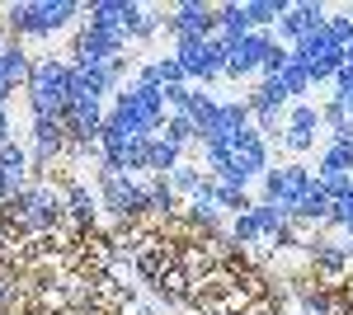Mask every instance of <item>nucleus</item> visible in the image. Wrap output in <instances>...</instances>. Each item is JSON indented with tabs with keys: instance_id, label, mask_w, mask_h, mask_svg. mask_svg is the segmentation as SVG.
Wrapping results in <instances>:
<instances>
[{
	"instance_id": "1",
	"label": "nucleus",
	"mask_w": 353,
	"mask_h": 315,
	"mask_svg": "<svg viewBox=\"0 0 353 315\" xmlns=\"http://www.w3.org/2000/svg\"><path fill=\"white\" fill-rule=\"evenodd\" d=\"M81 14L85 5H76V0H14V5H5L10 33L28 38V43H52L57 33H66Z\"/></svg>"
},
{
	"instance_id": "2",
	"label": "nucleus",
	"mask_w": 353,
	"mask_h": 315,
	"mask_svg": "<svg viewBox=\"0 0 353 315\" xmlns=\"http://www.w3.org/2000/svg\"><path fill=\"white\" fill-rule=\"evenodd\" d=\"M24 99L33 118H66L71 108V61L66 57H38L28 71Z\"/></svg>"
},
{
	"instance_id": "3",
	"label": "nucleus",
	"mask_w": 353,
	"mask_h": 315,
	"mask_svg": "<svg viewBox=\"0 0 353 315\" xmlns=\"http://www.w3.org/2000/svg\"><path fill=\"white\" fill-rule=\"evenodd\" d=\"M273 165H269V141L259 136L254 128H245L231 146H226V165H221L212 179H221V184H241L250 188L254 179H264Z\"/></svg>"
},
{
	"instance_id": "4",
	"label": "nucleus",
	"mask_w": 353,
	"mask_h": 315,
	"mask_svg": "<svg viewBox=\"0 0 353 315\" xmlns=\"http://www.w3.org/2000/svg\"><path fill=\"white\" fill-rule=\"evenodd\" d=\"M174 57H179V66H184V76L189 85H212V80L226 76V38H179L174 43Z\"/></svg>"
},
{
	"instance_id": "5",
	"label": "nucleus",
	"mask_w": 353,
	"mask_h": 315,
	"mask_svg": "<svg viewBox=\"0 0 353 315\" xmlns=\"http://www.w3.org/2000/svg\"><path fill=\"white\" fill-rule=\"evenodd\" d=\"M292 52L306 61V71H311V90L316 85H334L339 76V66H344V48L330 38V28H316V33H306Z\"/></svg>"
},
{
	"instance_id": "6",
	"label": "nucleus",
	"mask_w": 353,
	"mask_h": 315,
	"mask_svg": "<svg viewBox=\"0 0 353 315\" xmlns=\"http://www.w3.org/2000/svg\"><path fill=\"white\" fill-rule=\"evenodd\" d=\"M273 48V33H245V38H226V76L231 80H264V57Z\"/></svg>"
},
{
	"instance_id": "7",
	"label": "nucleus",
	"mask_w": 353,
	"mask_h": 315,
	"mask_svg": "<svg viewBox=\"0 0 353 315\" xmlns=\"http://www.w3.org/2000/svg\"><path fill=\"white\" fill-rule=\"evenodd\" d=\"M316 184V174L301 165V160H292V165H278V170H269L264 179H259V203H278V207L292 212V203H297L306 188Z\"/></svg>"
},
{
	"instance_id": "8",
	"label": "nucleus",
	"mask_w": 353,
	"mask_h": 315,
	"mask_svg": "<svg viewBox=\"0 0 353 315\" xmlns=\"http://www.w3.org/2000/svg\"><path fill=\"white\" fill-rule=\"evenodd\" d=\"M123 52H128V33L85 19L81 33H76V48H71V61H99V66H109V61H118Z\"/></svg>"
},
{
	"instance_id": "9",
	"label": "nucleus",
	"mask_w": 353,
	"mask_h": 315,
	"mask_svg": "<svg viewBox=\"0 0 353 315\" xmlns=\"http://www.w3.org/2000/svg\"><path fill=\"white\" fill-rule=\"evenodd\" d=\"M94 184H99V203H104L113 216H137V212L146 207V184L132 179V174H109V170H99Z\"/></svg>"
},
{
	"instance_id": "10",
	"label": "nucleus",
	"mask_w": 353,
	"mask_h": 315,
	"mask_svg": "<svg viewBox=\"0 0 353 315\" xmlns=\"http://www.w3.org/2000/svg\"><path fill=\"white\" fill-rule=\"evenodd\" d=\"M61 207H66V198L48 184H28L24 193L14 198V212H19V221H24L28 231H48L57 216H61Z\"/></svg>"
},
{
	"instance_id": "11",
	"label": "nucleus",
	"mask_w": 353,
	"mask_h": 315,
	"mask_svg": "<svg viewBox=\"0 0 353 315\" xmlns=\"http://www.w3.org/2000/svg\"><path fill=\"white\" fill-rule=\"evenodd\" d=\"M316 132H321V104H292L288 108V123H283V136L278 146L292 151V156H311L316 151Z\"/></svg>"
},
{
	"instance_id": "12",
	"label": "nucleus",
	"mask_w": 353,
	"mask_h": 315,
	"mask_svg": "<svg viewBox=\"0 0 353 315\" xmlns=\"http://www.w3.org/2000/svg\"><path fill=\"white\" fill-rule=\"evenodd\" d=\"M57 156H66V123L61 118H33L28 123V160H33V174H43Z\"/></svg>"
},
{
	"instance_id": "13",
	"label": "nucleus",
	"mask_w": 353,
	"mask_h": 315,
	"mask_svg": "<svg viewBox=\"0 0 353 315\" xmlns=\"http://www.w3.org/2000/svg\"><path fill=\"white\" fill-rule=\"evenodd\" d=\"M165 33L179 43V38H217V10L212 5H198V0H184L165 14Z\"/></svg>"
},
{
	"instance_id": "14",
	"label": "nucleus",
	"mask_w": 353,
	"mask_h": 315,
	"mask_svg": "<svg viewBox=\"0 0 353 315\" xmlns=\"http://www.w3.org/2000/svg\"><path fill=\"white\" fill-rule=\"evenodd\" d=\"M330 10L325 5H316V0H297L283 19H278V28H273V43H283V48H297L306 33H316V28H325Z\"/></svg>"
},
{
	"instance_id": "15",
	"label": "nucleus",
	"mask_w": 353,
	"mask_h": 315,
	"mask_svg": "<svg viewBox=\"0 0 353 315\" xmlns=\"http://www.w3.org/2000/svg\"><path fill=\"white\" fill-rule=\"evenodd\" d=\"M28 174H33V160H28V151L19 146V141H5V146H0V179H5V188H10L14 198L28 188V184H24Z\"/></svg>"
},
{
	"instance_id": "16",
	"label": "nucleus",
	"mask_w": 353,
	"mask_h": 315,
	"mask_svg": "<svg viewBox=\"0 0 353 315\" xmlns=\"http://www.w3.org/2000/svg\"><path fill=\"white\" fill-rule=\"evenodd\" d=\"M330 212H334V203L325 198V188L311 184L297 203H292V212H288V216H292L297 226H330Z\"/></svg>"
},
{
	"instance_id": "17",
	"label": "nucleus",
	"mask_w": 353,
	"mask_h": 315,
	"mask_svg": "<svg viewBox=\"0 0 353 315\" xmlns=\"http://www.w3.org/2000/svg\"><path fill=\"white\" fill-rule=\"evenodd\" d=\"M288 10H292V0H245V14H250L254 33H273Z\"/></svg>"
},
{
	"instance_id": "18",
	"label": "nucleus",
	"mask_w": 353,
	"mask_h": 315,
	"mask_svg": "<svg viewBox=\"0 0 353 315\" xmlns=\"http://www.w3.org/2000/svg\"><path fill=\"white\" fill-rule=\"evenodd\" d=\"M269 80H278V85H283V90L292 94V104H301V99L311 94V71H306V61H301L297 52L288 57V66H283L278 76H269Z\"/></svg>"
},
{
	"instance_id": "19",
	"label": "nucleus",
	"mask_w": 353,
	"mask_h": 315,
	"mask_svg": "<svg viewBox=\"0 0 353 315\" xmlns=\"http://www.w3.org/2000/svg\"><path fill=\"white\" fill-rule=\"evenodd\" d=\"M316 174H353V141H339L330 136V146L316 160Z\"/></svg>"
},
{
	"instance_id": "20",
	"label": "nucleus",
	"mask_w": 353,
	"mask_h": 315,
	"mask_svg": "<svg viewBox=\"0 0 353 315\" xmlns=\"http://www.w3.org/2000/svg\"><path fill=\"white\" fill-rule=\"evenodd\" d=\"M184 165V151L174 146V141H165V136H151V179H170V170H179Z\"/></svg>"
},
{
	"instance_id": "21",
	"label": "nucleus",
	"mask_w": 353,
	"mask_h": 315,
	"mask_svg": "<svg viewBox=\"0 0 353 315\" xmlns=\"http://www.w3.org/2000/svg\"><path fill=\"white\" fill-rule=\"evenodd\" d=\"M306 250L316 254V263H321L325 273H339V268L349 263V250H344V240H325V236H316V240H306Z\"/></svg>"
},
{
	"instance_id": "22",
	"label": "nucleus",
	"mask_w": 353,
	"mask_h": 315,
	"mask_svg": "<svg viewBox=\"0 0 353 315\" xmlns=\"http://www.w3.org/2000/svg\"><path fill=\"white\" fill-rule=\"evenodd\" d=\"M189 212L193 216H198V221H208V226H217L221 221V203H217V179H212V174H208V184L198 188V193H193L189 198Z\"/></svg>"
},
{
	"instance_id": "23",
	"label": "nucleus",
	"mask_w": 353,
	"mask_h": 315,
	"mask_svg": "<svg viewBox=\"0 0 353 315\" xmlns=\"http://www.w3.org/2000/svg\"><path fill=\"white\" fill-rule=\"evenodd\" d=\"M254 221H259V236H269V240H278L288 226H292V216H288V207H278V203H254Z\"/></svg>"
},
{
	"instance_id": "24",
	"label": "nucleus",
	"mask_w": 353,
	"mask_h": 315,
	"mask_svg": "<svg viewBox=\"0 0 353 315\" xmlns=\"http://www.w3.org/2000/svg\"><path fill=\"white\" fill-rule=\"evenodd\" d=\"M217 33H221V38H245V33H254L250 14H245V0H241V5H221V10H217Z\"/></svg>"
},
{
	"instance_id": "25",
	"label": "nucleus",
	"mask_w": 353,
	"mask_h": 315,
	"mask_svg": "<svg viewBox=\"0 0 353 315\" xmlns=\"http://www.w3.org/2000/svg\"><path fill=\"white\" fill-rule=\"evenodd\" d=\"M161 136H165V141H174L179 151H184V146H193V141L203 146V136H198V123H193V118H184V113H170V118H165V132H161Z\"/></svg>"
},
{
	"instance_id": "26",
	"label": "nucleus",
	"mask_w": 353,
	"mask_h": 315,
	"mask_svg": "<svg viewBox=\"0 0 353 315\" xmlns=\"http://www.w3.org/2000/svg\"><path fill=\"white\" fill-rule=\"evenodd\" d=\"M203 184H208V170H203V165H189V160H184L179 170H170V188L184 193V198H193Z\"/></svg>"
},
{
	"instance_id": "27",
	"label": "nucleus",
	"mask_w": 353,
	"mask_h": 315,
	"mask_svg": "<svg viewBox=\"0 0 353 315\" xmlns=\"http://www.w3.org/2000/svg\"><path fill=\"white\" fill-rule=\"evenodd\" d=\"M146 207L151 212H174L179 207V193L170 188V179H146Z\"/></svg>"
},
{
	"instance_id": "28",
	"label": "nucleus",
	"mask_w": 353,
	"mask_h": 315,
	"mask_svg": "<svg viewBox=\"0 0 353 315\" xmlns=\"http://www.w3.org/2000/svg\"><path fill=\"white\" fill-rule=\"evenodd\" d=\"M217 203H221V212H231V216H241V212L254 207V203H250V188H241V184H221V179H217Z\"/></svg>"
},
{
	"instance_id": "29",
	"label": "nucleus",
	"mask_w": 353,
	"mask_h": 315,
	"mask_svg": "<svg viewBox=\"0 0 353 315\" xmlns=\"http://www.w3.org/2000/svg\"><path fill=\"white\" fill-rule=\"evenodd\" d=\"M66 207H71V216H76V221H90V216H94V207H99V198H94V193H90V188H71V193H66Z\"/></svg>"
},
{
	"instance_id": "30",
	"label": "nucleus",
	"mask_w": 353,
	"mask_h": 315,
	"mask_svg": "<svg viewBox=\"0 0 353 315\" xmlns=\"http://www.w3.org/2000/svg\"><path fill=\"white\" fill-rule=\"evenodd\" d=\"M325 28H330V38H334L339 48H353V10H339V14H330Z\"/></svg>"
},
{
	"instance_id": "31",
	"label": "nucleus",
	"mask_w": 353,
	"mask_h": 315,
	"mask_svg": "<svg viewBox=\"0 0 353 315\" xmlns=\"http://www.w3.org/2000/svg\"><path fill=\"white\" fill-rule=\"evenodd\" d=\"M231 240H241V245H254L259 236V221H254V212H241V216H231Z\"/></svg>"
},
{
	"instance_id": "32",
	"label": "nucleus",
	"mask_w": 353,
	"mask_h": 315,
	"mask_svg": "<svg viewBox=\"0 0 353 315\" xmlns=\"http://www.w3.org/2000/svg\"><path fill=\"white\" fill-rule=\"evenodd\" d=\"M156 71H161V85L170 90V85H189V76H184V66H179V57H156Z\"/></svg>"
},
{
	"instance_id": "33",
	"label": "nucleus",
	"mask_w": 353,
	"mask_h": 315,
	"mask_svg": "<svg viewBox=\"0 0 353 315\" xmlns=\"http://www.w3.org/2000/svg\"><path fill=\"white\" fill-rule=\"evenodd\" d=\"M344 123H349L344 104H339V99H325V104H321V132H330V136H334V132L344 128Z\"/></svg>"
},
{
	"instance_id": "34",
	"label": "nucleus",
	"mask_w": 353,
	"mask_h": 315,
	"mask_svg": "<svg viewBox=\"0 0 353 315\" xmlns=\"http://www.w3.org/2000/svg\"><path fill=\"white\" fill-rule=\"evenodd\" d=\"M316 184L325 188L330 203H339L344 193H353V174H316Z\"/></svg>"
},
{
	"instance_id": "35",
	"label": "nucleus",
	"mask_w": 353,
	"mask_h": 315,
	"mask_svg": "<svg viewBox=\"0 0 353 315\" xmlns=\"http://www.w3.org/2000/svg\"><path fill=\"white\" fill-rule=\"evenodd\" d=\"M330 226H339L344 236H353V193H344V198L334 203V212H330Z\"/></svg>"
},
{
	"instance_id": "36",
	"label": "nucleus",
	"mask_w": 353,
	"mask_h": 315,
	"mask_svg": "<svg viewBox=\"0 0 353 315\" xmlns=\"http://www.w3.org/2000/svg\"><path fill=\"white\" fill-rule=\"evenodd\" d=\"M288 57H292V48H283V43H273L269 57H264V76H278L283 66H288Z\"/></svg>"
},
{
	"instance_id": "37",
	"label": "nucleus",
	"mask_w": 353,
	"mask_h": 315,
	"mask_svg": "<svg viewBox=\"0 0 353 315\" xmlns=\"http://www.w3.org/2000/svg\"><path fill=\"white\" fill-rule=\"evenodd\" d=\"M301 311L306 315H330V301L321 292H301Z\"/></svg>"
},
{
	"instance_id": "38",
	"label": "nucleus",
	"mask_w": 353,
	"mask_h": 315,
	"mask_svg": "<svg viewBox=\"0 0 353 315\" xmlns=\"http://www.w3.org/2000/svg\"><path fill=\"white\" fill-rule=\"evenodd\" d=\"M5 141H14V128H10V113L0 108V146H5Z\"/></svg>"
}]
</instances>
